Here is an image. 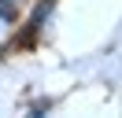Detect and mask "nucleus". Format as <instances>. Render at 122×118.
Wrapping results in <instances>:
<instances>
[{
	"label": "nucleus",
	"mask_w": 122,
	"mask_h": 118,
	"mask_svg": "<svg viewBox=\"0 0 122 118\" xmlns=\"http://www.w3.org/2000/svg\"><path fill=\"white\" fill-rule=\"evenodd\" d=\"M4 4H15V0H4Z\"/></svg>",
	"instance_id": "nucleus-1"
}]
</instances>
